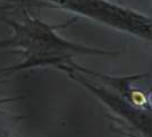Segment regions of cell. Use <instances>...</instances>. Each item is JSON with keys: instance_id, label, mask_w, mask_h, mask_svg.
Wrapping results in <instances>:
<instances>
[{"instance_id": "1", "label": "cell", "mask_w": 152, "mask_h": 137, "mask_svg": "<svg viewBox=\"0 0 152 137\" xmlns=\"http://www.w3.org/2000/svg\"><path fill=\"white\" fill-rule=\"evenodd\" d=\"M73 18L61 24L51 25L23 9V19L16 20L0 14V22L10 28V35L0 40V50L20 56V62L0 69V78L34 68L76 69L74 59L81 56H116L119 52L76 43L59 34V30L74 23Z\"/></svg>"}, {"instance_id": "2", "label": "cell", "mask_w": 152, "mask_h": 137, "mask_svg": "<svg viewBox=\"0 0 152 137\" xmlns=\"http://www.w3.org/2000/svg\"><path fill=\"white\" fill-rule=\"evenodd\" d=\"M64 73L107 108L127 137H152V103L145 93L131 86L142 75L115 77L84 67Z\"/></svg>"}, {"instance_id": "3", "label": "cell", "mask_w": 152, "mask_h": 137, "mask_svg": "<svg viewBox=\"0 0 152 137\" xmlns=\"http://www.w3.org/2000/svg\"><path fill=\"white\" fill-rule=\"evenodd\" d=\"M45 7L58 8L108 26L115 31L152 42V16L113 0H42Z\"/></svg>"}, {"instance_id": "4", "label": "cell", "mask_w": 152, "mask_h": 137, "mask_svg": "<svg viewBox=\"0 0 152 137\" xmlns=\"http://www.w3.org/2000/svg\"><path fill=\"white\" fill-rule=\"evenodd\" d=\"M41 6L45 7L43 1H32V0H0V14H4L6 10L13 9L17 6Z\"/></svg>"}, {"instance_id": "5", "label": "cell", "mask_w": 152, "mask_h": 137, "mask_svg": "<svg viewBox=\"0 0 152 137\" xmlns=\"http://www.w3.org/2000/svg\"><path fill=\"white\" fill-rule=\"evenodd\" d=\"M22 98L19 96H16V98H2L0 99V106L1 104H6V103H10V102H14V101H17V100H20Z\"/></svg>"}, {"instance_id": "6", "label": "cell", "mask_w": 152, "mask_h": 137, "mask_svg": "<svg viewBox=\"0 0 152 137\" xmlns=\"http://www.w3.org/2000/svg\"><path fill=\"white\" fill-rule=\"evenodd\" d=\"M145 94H146V96L149 98V100H150V102L152 103V85H151V87L145 92Z\"/></svg>"}]
</instances>
